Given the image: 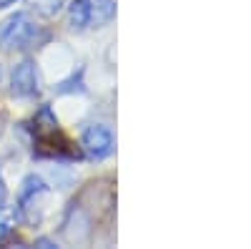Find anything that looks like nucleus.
Here are the masks:
<instances>
[{
    "instance_id": "nucleus-1",
    "label": "nucleus",
    "mask_w": 251,
    "mask_h": 249,
    "mask_svg": "<svg viewBox=\"0 0 251 249\" xmlns=\"http://www.w3.org/2000/svg\"><path fill=\"white\" fill-rule=\"evenodd\" d=\"M50 33L38 26L28 13H13L3 26H0V48L3 51H28L46 46Z\"/></svg>"
},
{
    "instance_id": "nucleus-2",
    "label": "nucleus",
    "mask_w": 251,
    "mask_h": 249,
    "mask_svg": "<svg viewBox=\"0 0 251 249\" xmlns=\"http://www.w3.org/2000/svg\"><path fill=\"white\" fill-rule=\"evenodd\" d=\"M48 194V184L30 174L23 179V184H20V194H18V206H20V212H23V217L30 221V224H38L40 217L35 209H40V199H43Z\"/></svg>"
},
{
    "instance_id": "nucleus-3",
    "label": "nucleus",
    "mask_w": 251,
    "mask_h": 249,
    "mask_svg": "<svg viewBox=\"0 0 251 249\" xmlns=\"http://www.w3.org/2000/svg\"><path fill=\"white\" fill-rule=\"evenodd\" d=\"M80 149L86 151L88 159H96V161L108 159L113 151V131L108 126H103V123H93V126L83 131Z\"/></svg>"
},
{
    "instance_id": "nucleus-4",
    "label": "nucleus",
    "mask_w": 251,
    "mask_h": 249,
    "mask_svg": "<svg viewBox=\"0 0 251 249\" xmlns=\"http://www.w3.org/2000/svg\"><path fill=\"white\" fill-rule=\"evenodd\" d=\"M38 93V68L33 60H20L10 73V96L15 98H30Z\"/></svg>"
},
{
    "instance_id": "nucleus-5",
    "label": "nucleus",
    "mask_w": 251,
    "mask_h": 249,
    "mask_svg": "<svg viewBox=\"0 0 251 249\" xmlns=\"http://www.w3.org/2000/svg\"><path fill=\"white\" fill-rule=\"evenodd\" d=\"M91 217L78 209V206H73V209L68 212L66 221H63V237H66L71 244H83L91 239Z\"/></svg>"
},
{
    "instance_id": "nucleus-6",
    "label": "nucleus",
    "mask_w": 251,
    "mask_h": 249,
    "mask_svg": "<svg viewBox=\"0 0 251 249\" xmlns=\"http://www.w3.org/2000/svg\"><path fill=\"white\" fill-rule=\"evenodd\" d=\"M68 26L73 30H86L91 26V0H71V5H68Z\"/></svg>"
},
{
    "instance_id": "nucleus-7",
    "label": "nucleus",
    "mask_w": 251,
    "mask_h": 249,
    "mask_svg": "<svg viewBox=\"0 0 251 249\" xmlns=\"http://www.w3.org/2000/svg\"><path fill=\"white\" fill-rule=\"evenodd\" d=\"M116 15V3L113 0H91V26L103 28L108 26Z\"/></svg>"
},
{
    "instance_id": "nucleus-8",
    "label": "nucleus",
    "mask_w": 251,
    "mask_h": 249,
    "mask_svg": "<svg viewBox=\"0 0 251 249\" xmlns=\"http://www.w3.org/2000/svg\"><path fill=\"white\" fill-rule=\"evenodd\" d=\"M66 0H30V8L38 13V15H43V18H53Z\"/></svg>"
},
{
    "instance_id": "nucleus-9",
    "label": "nucleus",
    "mask_w": 251,
    "mask_h": 249,
    "mask_svg": "<svg viewBox=\"0 0 251 249\" xmlns=\"http://www.w3.org/2000/svg\"><path fill=\"white\" fill-rule=\"evenodd\" d=\"M5 201H8V186H5V179H3V174H0V209L5 206Z\"/></svg>"
},
{
    "instance_id": "nucleus-10",
    "label": "nucleus",
    "mask_w": 251,
    "mask_h": 249,
    "mask_svg": "<svg viewBox=\"0 0 251 249\" xmlns=\"http://www.w3.org/2000/svg\"><path fill=\"white\" fill-rule=\"evenodd\" d=\"M8 232H10V224H8L5 219H0V242L8 237Z\"/></svg>"
},
{
    "instance_id": "nucleus-11",
    "label": "nucleus",
    "mask_w": 251,
    "mask_h": 249,
    "mask_svg": "<svg viewBox=\"0 0 251 249\" xmlns=\"http://www.w3.org/2000/svg\"><path fill=\"white\" fill-rule=\"evenodd\" d=\"M38 244L40 247H55V242H50V239H38Z\"/></svg>"
},
{
    "instance_id": "nucleus-12",
    "label": "nucleus",
    "mask_w": 251,
    "mask_h": 249,
    "mask_svg": "<svg viewBox=\"0 0 251 249\" xmlns=\"http://www.w3.org/2000/svg\"><path fill=\"white\" fill-rule=\"evenodd\" d=\"M15 0H0V8H8V5H13Z\"/></svg>"
},
{
    "instance_id": "nucleus-13",
    "label": "nucleus",
    "mask_w": 251,
    "mask_h": 249,
    "mask_svg": "<svg viewBox=\"0 0 251 249\" xmlns=\"http://www.w3.org/2000/svg\"><path fill=\"white\" fill-rule=\"evenodd\" d=\"M0 78H3V68H0Z\"/></svg>"
}]
</instances>
